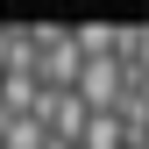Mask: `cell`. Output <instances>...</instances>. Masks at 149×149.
<instances>
[{"label": "cell", "mask_w": 149, "mask_h": 149, "mask_svg": "<svg viewBox=\"0 0 149 149\" xmlns=\"http://www.w3.org/2000/svg\"><path fill=\"white\" fill-rule=\"evenodd\" d=\"M36 121L50 128V142L78 149V142H85V128H92V107L78 100V92H43V107H36Z\"/></svg>", "instance_id": "obj_3"}, {"label": "cell", "mask_w": 149, "mask_h": 149, "mask_svg": "<svg viewBox=\"0 0 149 149\" xmlns=\"http://www.w3.org/2000/svg\"><path fill=\"white\" fill-rule=\"evenodd\" d=\"M36 43H43V57H36V85H43V92H78V78H85L78 36L57 29V22H36Z\"/></svg>", "instance_id": "obj_1"}, {"label": "cell", "mask_w": 149, "mask_h": 149, "mask_svg": "<svg viewBox=\"0 0 149 149\" xmlns=\"http://www.w3.org/2000/svg\"><path fill=\"white\" fill-rule=\"evenodd\" d=\"M128 85H135V71H128V57H85V78H78V100L92 107V114H121Z\"/></svg>", "instance_id": "obj_2"}, {"label": "cell", "mask_w": 149, "mask_h": 149, "mask_svg": "<svg viewBox=\"0 0 149 149\" xmlns=\"http://www.w3.org/2000/svg\"><path fill=\"white\" fill-rule=\"evenodd\" d=\"M78 149H128V121L121 114H92V128H85Z\"/></svg>", "instance_id": "obj_5"}, {"label": "cell", "mask_w": 149, "mask_h": 149, "mask_svg": "<svg viewBox=\"0 0 149 149\" xmlns=\"http://www.w3.org/2000/svg\"><path fill=\"white\" fill-rule=\"evenodd\" d=\"M36 22H0V78H36Z\"/></svg>", "instance_id": "obj_4"}]
</instances>
